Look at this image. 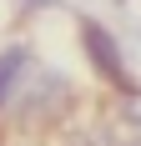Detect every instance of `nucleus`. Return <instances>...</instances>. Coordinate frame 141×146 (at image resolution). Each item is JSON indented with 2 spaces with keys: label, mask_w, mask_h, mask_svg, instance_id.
I'll return each mask as SVG.
<instances>
[{
  "label": "nucleus",
  "mask_w": 141,
  "mask_h": 146,
  "mask_svg": "<svg viewBox=\"0 0 141 146\" xmlns=\"http://www.w3.org/2000/svg\"><path fill=\"white\" fill-rule=\"evenodd\" d=\"M66 106H70V81L61 71H51V66H30L25 76V86H20V96H15V121L20 126H35V121H61L66 116Z\"/></svg>",
  "instance_id": "1"
},
{
  "label": "nucleus",
  "mask_w": 141,
  "mask_h": 146,
  "mask_svg": "<svg viewBox=\"0 0 141 146\" xmlns=\"http://www.w3.org/2000/svg\"><path fill=\"white\" fill-rule=\"evenodd\" d=\"M81 45H86V56H91V71L101 76V81H111L121 96H136V86H131V76H126V60H121V45H116V35L101 20H86L81 25Z\"/></svg>",
  "instance_id": "2"
},
{
  "label": "nucleus",
  "mask_w": 141,
  "mask_h": 146,
  "mask_svg": "<svg viewBox=\"0 0 141 146\" xmlns=\"http://www.w3.org/2000/svg\"><path fill=\"white\" fill-rule=\"evenodd\" d=\"M30 66H35V56H30L25 45H5L0 50V111H10L15 96H20V86H25Z\"/></svg>",
  "instance_id": "3"
},
{
  "label": "nucleus",
  "mask_w": 141,
  "mask_h": 146,
  "mask_svg": "<svg viewBox=\"0 0 141 146\" xmlns=\"http://www.w3.org/2000/svg\"><path fill=\"white\" fill-rule=\"evenodd\" d=\"M25 10H45V5H61V0H20Z\"/></svg>",
  "instance_id": "4"
}]
</instances>
